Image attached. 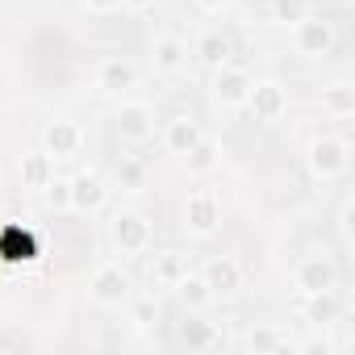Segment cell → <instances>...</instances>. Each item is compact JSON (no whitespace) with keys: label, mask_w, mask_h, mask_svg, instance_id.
Here are the masks:
<instances>
[{"label":"cell","mask_w":355,"mask_h":355,"mask_svg":"<svg viewBox=\"0 0 355 355\" xmlns=\"http://www.w3.org/2000/svg\"><path fill=\"white\" fill-rule=\"evenodd\" d=\"M88 297H92L101 309H121V305H130V297H134V276H130L121 263H101V268H92V276H88Z\"/></svg>","instance_id":"1"},{"label":"cell","mask_w":355,"mask_h":355,"mask_svg":"<svg viewBox=\"0 0 355 355\" xmlns=\"http://www.w3.org/2000/svg\"><path fill=\"white\" fill-rule=\"evenodd\" d=\"M305 163H309V175L313 180H338V175L351 167V146L334 134H322L309 142L305 150Z\"/></svg>","instance_id":"2"},{"label":"cell","mask_w":355,"mask_h":355,"mask_svg":"<svg viewBox=\"0 0 355 355\" xmlns=\"http://www.w3.org/2000/svg\"><path fill=\"white\" fill-rule=\"evenodd\" d=\"M109 243L121 255H142V251H150V222L138 209H117L109 218Z\"/></svg>","instance_id":"3"},{"label":"cell","mask_w":355,"mask_h":355,"mask_svg":"<svg viewBox=\"0 0 355 355\" xmlns=\"http://www.w3.org/2000/svg\"><path fill=\"white\" fill-rule=\"evenodd\" d=\"M293 46H297V55H305V59H326L330 51H334V26L326 21V17H301L297 26H293Z\"/></svg>","instance_id":"4"},{"label":"cell","mask_w":355,"mask_h":355,"mask_svg":"<svg viewBox=\"0 0 355 355\" xmlns=\"http://www.w3.org/2000/svg\"><path fill=\"white\" fill-rule=\"evenodd\" d=\"M293 284L297 293H326V288H338V268L330 255H305L293 263Z\"/></svg>","instance_id":"5"},{"label":"cell","mask_w":355,"mask_h":355,"mask_svg":"<svg viewBox=\"0 0 355 355\" xmlns=\"http://www.w3.org/2000/svg\"><path fill=\"white\" fill-rule=\"evenodd\" d=\"M113 125L125 142H150L155 138V109L146 101H125L121 96V105L113 113Z\"/></svg>","instance_id":"6"},{"label":"cell","mask_w":355,"mask_h":355,"mask_svg":"<svg viewBox=\"0 0 355 355\" xmlns=\"http://www.w3.org/2000/svg\"><path fill=\"white\" fill-rule=\"evenodd\" d=\"M251 71L247 67H234V63H222L214 67V101L222 109H243L247 105V92H251Z\"/></svg>","instance_id":"7"},{"label":"cell","mask_w":355,"mask_h":355,"mask_svg":"<svg viewBox=\"0 0 355 355\" xmlns=\"http://www.w3.org/2000/svg\"><path fill=\"white\" fill-rule=\"evenodd\" d=\"M218 226H222V201L214 193H193L184 201V230L193 239H209L218 234Z\"/></svg>","instance_id":"8"},{"label":"cell","mask_w":355,"mask_h":355,"mask_svg":"<svg viewBox=\"0 0 355 355\" xmlns=\"http://www.w3.org/2000/svg\"><path fill=\"white\" fill-rule=\"evenodd\" d=\"M201 280L209 284L214 301H230V297H239V288H243V268H239L230 255H209L205 268H201Z\"/></svg>","instance_id":"9"},{"label":"cell","mask_w":355,"mask_h":355,"mask_svg":"<svg viewBox=\"0 0 355 355\" xmlns=\"http://www.w3.org/2000/svg\"><path fill=\"white\" fill-rule=\"evenodd\" d=\"M243 109H251L259 121H280V117L288 113V92H284V84H276V80H255Z\"/></svg>","instance_id":"10"},{"label":"cell","mask_w":355,"mask_h":355,"mask_svg":"<svg viewBox=\"0 0 355 355\" xmlns=\"http://www.w3.org/2000/svg\"><path fill=\"white\" fill-rule=\"evenodd\" d=\"M96 88L109 92V96H125L130 88H138V67L121 55H109L96 63Z\"/></svg>","instance_id":"11"},{"label":"cell","mask_w":355,"mask_h":355,"mask_svg":"<svg viewBox=\"0 0 355 355\" xmlns=\"http://www.w3.org/2000/svg\"><path fill=\"white\" fill-rule=\"evenodd\" d=\"M80 146H84V134H80V125L67 121V117H55V121L42 130V150H46L51 159H76Z\"/></svg>","instance_id":"12"},{"label":"cell","mask_w":355,"mask_h":355,"mask_svg":"<svg viewBox=\"0 0 355 355\" xmlns=\"http://www.w3.org/2000/svg\"><path fill=\"white\" fill-rule=\"evenodd\" d=\"M105 201H109V184L96 171L71 175V209L76 214H96V209H105Z\"/></svg>","instance_id":"13"},{"label":"cell","mask_w":355,"mask_h":355,"mask_svg":"<svg viewBox=\"0 0 355 355\" xmlns=\"http://www.w3.org/2000/svg\"><path fill=\"white\" fill-rule=\"evenodd\" d=\"M150 63H155V71H163V76H180V71L189 67V42L175 38V34H159L155 46H150Z\"/></svg>","instance_id":"14"},{"label":"cell","mask_w":355,"mask_h":355,"mask_svg":"<svg viewBox=\"0 0 355 355\" xmlns=\"http://www.w3.org/2000/svg\"><path fill=\"white\" fill-rule=\"evenodd\" d=\"M197 138H201V121L197 117H189V113H175L167 125H163V146H167V155H189L193 146H197Z\"/></svg>","instance_id":"15"},{"label":"cell","mask_w":355,"mask_h":355,"mask_svg":"<svg viewBox=\"0 0 355 355\" xmlns=\"http://www.w3.org/2000/svg\"><path fill=\"white\" fill-rule=\"evenodd\" d=\"M38 247H34V234L26 226H17V218H9L0 226V259L5 263H21V259H34Z\"/></svg>","instance_id":"16"},{"label":"cell","mask_w":355,"mask_h":355,"mask_svg":"<svg viewBox=\"0 0 355 355\" xmlns=\"http://www.w3.org/2000/svg\"><path fill=\"white\" fill-rule=\"evenodd\" d=\"M301 313H305V322H309L313 330H330V326H338V318H343V305H338L334 288H326V293H305V305H301Z\"/></svg>","instance_id":"17"},{"label":"cell","mask_w":355,"mask_h":355,"mask_svg":"<svg viewBox=\"0 0 355 355\" xmlns=\"http://www.w3.org/2000/svg\"><path fill=\"white\" fill-rule=\"evenodd\" d=\"M171 293H175V301H180L189 313H201V309L214 305V293H209V284L201 280V272H184L180 280L171 284Z\"/></svg>","instance_id":"18"},{"label":"cell","mask_w":355,"mask_h":355,"mask_svg":"<svg viewBox=\"0 0 355 355\" xmlns=\"http://www.w3.org/2000/svg\"><path fill=\"white\" fill-rule=\"evenodd\" d=\"M17 171H21V189L38 193V189H46V180L55 175V159H51L42 146H38V150H26L21 163H17Z\"/></svg>","instance_id":"19"},{"label":"cell","mask_w":355,"mask_h":355,"mask_svg":"<svg viewBox=\"0 0 355 355\" xmlns=\"http://www.w3.org/2000/svg\"><path fill=\"white\" fill-rule=\"evenodd\" d=\"M193 55H197L205 67H222V63H230L234 42H230V34H222V30H205V34L193 42Z\"/></svg>","instance_id":"20"},{"label":"cell","mask_w":355,"mask_h":355,"mask_svg":"<svg viewBox=\"0 0 355 355\" xmlns=\"http://www.w3.org/2000/svg\"><path fill=\"white\" fill-rule=\"evenodd\" d=\"M175 338H180L189 351H209V347H218L222 338H218V330H214V322H201L197 313H189L180 326H175Z\"/></svg>","instance_id":"21"},{"label":"cell","mask_w":355,"mask_h":355,"mask_svg":"<svg viewBox=\"0 0 355 355\" xmlns=\"http://www.w3.org/2000/svg\"><path fill=\"white\" fill-rule=\"evenodd\" d=\"M184 272H189V255H180V251H163V255H155V263H150V280H155L159 288H171Z\"/></svg>","instance_id":"22"},{"label":"cell","mask_w":355,"mask_h":355,"mask_svg":"<svg viewBox=\"0 0 355 355\" xmlns=\"http://www.w3.org/2000/svg\"><path fill=\"white\" fill-rule=\"evenodd\" d=\"M322 109H326L330 117H351V113H355V88H351L347 80L326 84V88H322Z\"/></svg>","instance_id":"23"},{"label":"cell","mask_w":355,"mask_h":355,"mask_svg":"<svg viewBox=\"0 0 355 355\" xmlns=\"http://www.w3.org/2000/svg\"><path fill=\"white\" fill-rule=\"evenodd\" d=\"M184 163H189V171L193 175H209V171H218V163H222V146L214 142V138H197V146L184 155Z\"/></svg>","instance_id":"24"},{"label":"cell","mask_w":355,"mask_h":355,"mask_svg":"<svg viewBox=\"0 0 355 355\" xmlns=\"http://www.w3.org/2000/svg\"><path fill=\"white\" fill-rule=\"evenodd\" d=\"M38 197H42L46 209L63 214V209H71V180H67V175H51L46 189H38Z\"/></svg>","instance_id":"25"},{"label":"cell","mask_w":355,"mask_h":355,"mask_svg":"<svg viewBox=\"0 0 355 355\" xmlns=\"http://www.w3.org/2000/svg\"><path fill=\"white\" fill-rule=\"evenodd\" d=\"M288 347V338L276 330V326H255L251 334H247V351H255V355H268V351H284Z\"/></svg>","instance_id":"26"},{"label":"cell","mask_w":355,"mask_h":355,"mask_svg":"<svg viewBox=\"0 0 355 355\" xmlns=\"http://www.w3.org/2000/svg\"><path fill=\"white\" fill-rule=\"evenodd\" d=\"M301 17H309V0H272V21L276 26H297Z\"/></svg>","instance_id":"27"},{"label":"cell","mask_w":355,"mask_h":355,"mask_svg":"<svg viewBox=\"0 0 355 355\" xmlns=\"http://www.w3.org/2000/svg\"><path fill=\"white\" fill-rule=\"evenodd\" d=\"M117 184H121L125 193L146 189V167H142L138 159H121V163H117Z\"/></svg>","instance_id":"28"},{"label":"cell","mask_w":355,"mask_h":355,"mask_svg":"<svg viewBox=\"0 0 355 355\" xmlns=\"http://www.w3.org/2000/svg\"><path fill=\"white\" fill-rule=\"evenodd\" d=\"M130 318H134L138 330L155 326V322H159V301H155V297H130Z\"/></svg>","instance_id":"29"},{"label":"cell","mask_w":355,"mask_h":355,"mask_svg":"<svg viewBox=\"0 0 355 355\" xmlns=\"http://www.w3.org/2000/svg\"><path fill=\"white\" fill-rule=\"evenodd\" d=\"M301 351H309V355H318V351H322V355H330L334 347H330V338H326V334H313V338H305V343H301Z\"/></svg>","instance_id":"30"},{"label":"cell","mask_w":355,"mask_h":355,"mask_svg":"<svg viewBox=\"0 0 355 355\" xmlns=\"http://www.w3.org/2000/svg\"><path fill=\"white\" fill-rule=\"evenodd\" d=\"M351 218H355V205L347 201V205H343V214H338V230H343V239H347V243H351Z\"/></svg>","instance_id":"31"},{"label":"cell","mask_w":355,"mask_h":355,"mask_svg":"<svg viewBox=\"0 0 355 355\" xmlns=\"http://www.w3.org/2000/svg\"><path fill=\"white\" fill-rule=\"evenodd\" d=\"M84 5H88L92 13H117V9H121V0H84Z\"/></svg>","instance_id":"32"},{"label":"cell","mask_w":355,"mask_h":355,"mask_svg":"<svg viewBox=\"0 0 355 355\" xmlns=\"http://www.w3.org/2000/svg\"><path fill=\"white\" fill-rule=\"evenodd\" d=\"M193 5L201 9V13H218V9H226L230 0H193Z\"/></svg>","instance_id":"33"},{"label":"cell","mask_w":355,"mask_h":355,"mask_svg":"<svg viewBox=\"0 0 355 355\" xmlns=\"http://www.w3.org/2000/svg\"><path fill=\"white\" fill-rule=\"evenodd\" d=\"M121 5H125V9H138V13H142V9H150V5H155V0H121Z\"/></svg>","instance_id":"34"}]
</instances>
